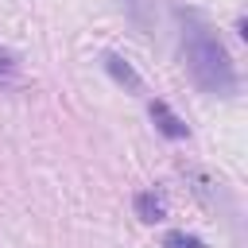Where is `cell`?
<instances>
[{
    "label": "cell",
    "mask_w": 248,
    "mask_h": 248,
    "mask_svg": "<svg viewBox=\"0 0 248 248\" xmlns=\"http://www.w3.org/2000/svg\"><path fill=\"white\" fill-rule=\"evenodd\" d=\"M105 70H108V74H112L120 85H128L132 93H140V89H143L140 74H136V70H132V62H124L120 54H105Z\"/></svg>",
    "instance_id": "cell-4"
},
{
    "label": "cell",
    "mask_w": 248,
    "mask_h": 248,
    "mask_svg": "<svg viewBox=\"0 0 248 248\" xmlns=\"http://www.w3.org/2000/svg\"><path fill=\"white\" fill-rule=\"evenodd\" d=\"M163 248H205V244H202L198 236H190V232H167Z\"/></svg>",
    "instance_id": "cell-6"
},
{
    "label": "cell",
    "mask_w": 248,
    "mask_h": 248,
    "mask_svg": "<svg viewBox=\"0 0 248 248\" xmlns=\"http://www.w3.org/2000/svg\"><path fill=\"white\" fill-rule=\"evenodd\" d=\"M136 217L147 221V225L163 221V217H167V202H163V194H155V190H140V194H136Z\"/></svg>",
    "instance_id": "cell-3"
},
{
    "label": "cell",
    "mask_w": 248,
    "mask_h": 248,
    "mask_svg": "<svg viewBox=\"0 0 248 248\" xmlns=\"http://www.w3.org/2000/svg\"><path fill=\"white\" fill-rule=\"evenodd\" d=\"M151 120H155V128H159L163 136H170V140H186V136H190V128L170 112L167 101H151Z\"/></svg>",
    "instance_id": "cell-2"
},
{
    "label": "cell",
    "mask_w": 248,
    "mask_h": 248,
    "mask_svg": "<svg viewBox=\"0 0 248 248\" xmlns=\"http://www.w3.org/2000/svg\"><path fill=\"white\" fill-rule=\"evenodd\" d=\"M124 12H128V19L140 31H147V23H151V0H124Z\"/></svg>",
    "instance_id": "cell-5"
},
{
    "label": "cell",
    "mask_w": 248,
    "mask_h": 248,
    "mask_svg": "<svg viewBox=\"0 0 248 248\" xmlns=\"http://www.w3.org/2000/svg\"><path fill=\"white\" fill-rule=\"evenodd\" d=\"M12 74H16V58H12L8 50H0V85H8Z\"/></svg>",
    "instance_id": "cell-7"
},
{
    "label": "cell",
    "mask_w": 248,
    "mask_h": 248,
    "mask_svg": "<svg viewBox=\"0 0 248 248\" xmlns=\"http://www.w3.org/2000/svg\"><path fill=\"white\" fill-rule=\"evenodd\" d=\"M182 19V54L194 85L209 97H232L236 93V66L225 50V43L213 35V27L198 12H178Z\"/></svg>",
    "instance_id": "cell-1"
}]
</instances>
